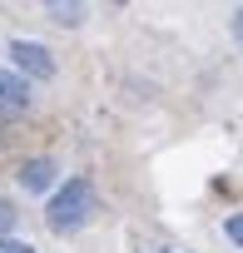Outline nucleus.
<instances>
[{
  "instance_id": "423d86ee",
  "label": "nucleus",
  "mask_w": 243,
  "mask_h": 253,
  "mask_svg": "<svg viewBox=\"0 0 243 253\" xmlns=\"http://www.w3.org/2000/svg\"><path fill=\"white\" fill-rule=\"evenodd\" d=\"M223 233H228V243L243 253V213H228V223H223Z\"/></svg>"
},
{
  "instance_id": "f03ea898",
  "label": "nucleus",
  "mask_w": 243,
  "mask_h": 253,
  "mask_svg": "<svg viewBox=\"0 0 243 253\" xmlns=\"http://www.w3.org/2000/svg\"><path fill=\"white\" fill-rule=\"evenodd\" d=\"M5 55H10V65H15L20 75H30V80H50V75H55V55H50L40 40H10Z\"/></svg>"
},
{
  "instance_id": "6e6552de",
  "label": "nucleus",
  "mask_w": 243,
  "mask_h": 253,
  "mask_svg": "<svg viewBox=\"0 0 243 253\" xmlns=\"http://www.w3.org/2000/svg\"><path fill=\"white\" fill-rule=\"evenodd\" d=\"M0 253H35V248L20 243V238H10V233H0Z\"/></svg>"
},
{
  "instance_id": "1a4fd4ad",
  "label": "nucleus",
  "mask_w": 243,
  "mask_h": 253,
  "mask_svg": "<svg viewBox=\"0 0 243 253\" xmlns=\"http://www.w3.org/2000/svg\"><path fill=\"white\" fill-rule=\"evenodd\" d=\"M233 40L243 45V5H238V15H233Z\"/></svg>"
},
{
  "instance_id": "0eeeda50",
  "label": "nucleus",
  "mask_w": 243,
  "mask_h": 253,
  "mask_svg": "<svg viewBox=\"0 0 243 253\" xmlns=\"http://www.w3.org/2000/svg\"><path fill=\"white\" fill-rule=\"evenodd\" d=\"M15 218H20V213H15V204L0 194V233H10V228H15Z\"/></svg>"
},
{
  "instance_id": "20e7f679",
  "label": "nucleus",
  "mask_w": 243,
  "mask_h": 253,
  "mask_svg": "<svg viewBox=\"0 0 243 253\" xmlns=\"http://www.w3.org/2000/svg\"><path fill=\"white\" fill-rule=\"evenodd\" d=\"M20 184H25L30 194H45V189L55 184V159H25V164H20Z\"/></svg>"
},
{
  "instance_id": "f257e3e1",
  "label": "nucleus",
  "mask_w": 243,
  "mask_h": 253,
  "mask_svg": "<svg viewBox=\"0 0 243 253\" xmlns=\"http://www.w3.org/2000/svg\"><path fill=\"white\" fill-rule=\"evenodd\" d=\"M45 218H50L55 233H75V228H84V223L94 218V189H89L84 179L60 184V189L50 194V204H45Z\"/></svg>"
},
{
  "instance_id": "7ed1b4c3",
  "label": "nucleus",
  "mask_w": 243,
  "mask_h": 253,
  "mask_svg": "<svg viewBox=\"0 0 243 253\" xmlns=\"http://www.w3.org/2000/svg\"><path fill=\"white\" fill-rule=\"evenodd\" d=\"M30 80L20 75V70H0V114L5 119H20L25 109H30Z\"/></svg>"
},
{
  "instance_id": "39448f33",
  "label": "nucleus",
  "mask_w": 243,
  "mask_h": 253,
  "mask_svg": "<svg viewBox=\"0 0 243 253\" xmlns=\"http://www.w3.org/2000/svg\"><path fill=\"white\" fill-rule=\"evenodd\" d=\"M45 15H55L60 25H80L84 20V0H40Z\"/></svg>"
}]
</instances>
